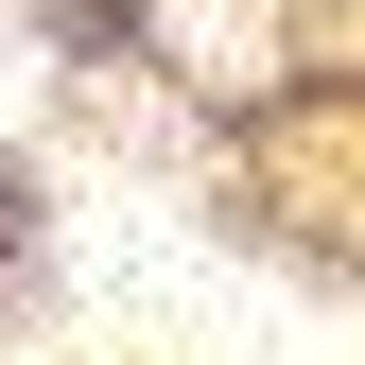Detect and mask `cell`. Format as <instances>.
Here are the masks:
<instances>
[{"instance_id":"1","label":"cell","mask_w":365,"mask_h":365,"mask_svg":"<svg viewBox=\"0 0 365 365\" xmlns=\"http://www.w3.org/2000/svg\"><path fill=\"white\" fill-rule=\"evenodd\" d=\"M35 122V35H0V140Z\"/></svg>"}]
</instances>
